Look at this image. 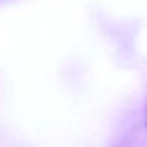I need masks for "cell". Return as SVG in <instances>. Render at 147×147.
Segmentation results:
<instances>
[{"label": "cell", "mask_w": 147, "mask_h": 147, "mask_svg": "<svg viewBox=\"0 0 147 147\" xmlns=\"http://www.w3.org/2000/svg\"><path fill=\"white\" fill-rule=\"evenodd\" d=\"M146 124H147V121H146Z\"/></svg>", "instance_id": "obj_1"}]
</instances>
